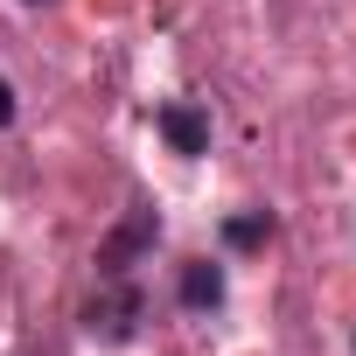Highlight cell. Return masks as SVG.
I'll list each match as a JSON object with an SVG mask.
<instances>
[{
	"label": "cell",
	"instance_id": "obj_1",
	"mask_svg": "<svg viewBox=\"0 0 356 356\" xmlns=\"http://www.w3.org/2000/svg\"><path fill=\"white\" fill-rule=\"evenodd\" d=\"M154 238H161V217H154L147 203H133V210L98 238V280H133V266L154 252Z\"/></svg>",
	"mask_w": 356,
	"mask_h": 356
},
{
	"label": "cell",
	"instance_id": "obj_2",
	"mask_svg": "<svg viewBox=\"0 0 356 356\" xmlns=\"http://www.w3.org/2000/svg\"><path fill=\"white\" fill-rule=\"evenodd\" d=\"M140 321H147V293H140L133 280H105V293L84 307V335H91V342H105V349L133 342V335H140Z\"/></svg>",
	"mask_w": 356,
	"mask_h": 356
},
{
	"label": "cell",
	"instance_id": "obj_3",
	"mask_svg": "<svg viewBox=\"0 0 356 356\" xmlns=\"http://www.w3.org/2000/svg\"><path fill=\"white\" fill-rule=\"evenodd\" d=\"M154 126H161V140L175 154H210V112L203 105H161Z\"/></svg>",
	"mask_w": 356,
	"mask_h": 356
},
{
	"label": "cell",
	"instance_id": "obj_4",
	"mask_svg": "<svg viewBox=\"0 0 356 356\" xmlns=\"http://www.w3.org/2000/svg\"><path fill=\"white\" fill-rule=\"evenodd\" d=\"M175 300H182L189 314H217L224 307V266L217 259H189L182 280H175Z\"/></svg>",
	"mask_w": 356,
	"mask_h": 356
},
{
	"label": "cell",
	"instance_id": "obj_5",
	"mask_svg": "<svg viewBox=\"0 0 356 356\" xmlns=\"http://www.w3.org/2000/svg\"><path fill=\"white\" fill-rule=\"evenodd\" d=\"M273 238V210H245V217H224V245L231 252H259Z\"/></svg>",
	"mask_w": 356,
	"mask_h": 356
},
{
	"label": "cell",
	"instance_id": "obj_6",
	"mask_svg": "<svg viewBox=\"0 0 356 356\" xmlns=\"http://www.w3.org/2000/svg\"><path fill=\"white\" fill-rule=\"evenodd\" d=\"M0 126H15V84L0 77Z\"/></svg>",
	"mask_w": 356,
	"mask_h": 356
},
{
	"label": "cell",
	"instance_id": "obj_7",
	"mask_svg": "<svg viewBox=\"0 0 356 356\" xmlns=\"http://www.w3.org/2000/svg\"><path fill=\"white\" fill-rule=\"evenodd\" d=\"M29 8H49V0H29Z\"/></svg>",
	"mask_w": 356,
	"mask_h": 356
},
{
	"label": "cell",
	"instance_id": "obj_8",
	"mask_svg": "<svg viewBox=\"0 0 356 356\" xmlns=\"http://www.w3.org/2000/svg\"><path fill=\"white\" fill-rule=\"evenodd\" d=\"M349 349H356V342H349Z\"/></svg>",
	"mask_w": 356,
	"mask_h": 356
}]
</instances>
